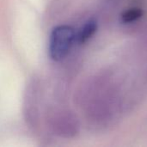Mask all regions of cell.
<instances>
[{"label": "cell", "instance_id": "obj_3", "mask_svg": "<svg viewBox=\"0 0 147 147\" xmlns=\"http://www.w3.org/2000/svg\"><path fill=\"white\" fill-rule=\"evenodd\" d=\"M143 16V10L140 8H132L125 10L121 18L124 23H130L137 21Z\"/></svg>", "mask_w": 147, "mask_h": 147}, {"label": "cell", "instance_id": "obj_1", "mask_svg": "<svg viewBox=\"0 0 147 147\" xmlns=\"http://www.w3.org/2000/svg\"><path fill=\"white\" fill-rule=\"evenodd\" d=\"M75 40L76 33L71 26L60 25L54 28L50 34L48 44V53L51 59L59 61L65 58Z\"/></svg>", "mask_w": 147, "mask_h": 147}, {"label": "cell", "instance_id": "obj_2", "mask_svg": "<svg viewBox=\"0 0 147 147\" xmlns=\"http://www.w3.org/2000/svg\"><path fill=\"white\" fill-rule=\"evenodd\" d=\"M97 29V22L95 19H90L81 28L79 32L76 34V40L78 43L87 42L96 32Z\"/></svg>", "mask_w": 147, "mask_h": 147}]
</instances>
